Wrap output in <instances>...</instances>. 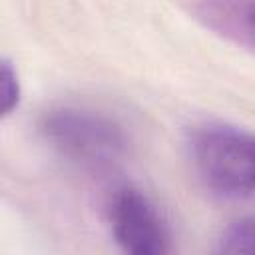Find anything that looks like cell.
Listing matches in <instances>:
<instances>
[{
  "label": "cell",
  "instance_id": "8992f818",
  "mask_svg": "<svg viewBox=\"0 0 255 255\" xmlns=\"http://www.w3.org/2000/svg\"><path fill=\"white\" fill-rule=\"evenodd\" d=\"M20 104V82L14 66L4 58L0 68V114L8 118Z\"/></svg>",
  "mask_w": 255,
  "mask_h": 255
},
{
  "label": "cell",
  "instance_id": "277c9868",
  "mask_svg": "<svg viewBox=\"0 0 255 255\" xmlns=\"http://www.w3.org/2000/svg\"><path fill=\"white\" fill-rule=\"evenodd\" d=\"M199 16L209 28L255 50V0H205Z\"/></svg>",
  "mask_w": 255,
  "mask_h": 255
},
{
  "label": "cell",
  "instance_id": "5b68a950",
  "mask_svg": "<svg viewBox=\"0 0 255 255\" xmlns=\"http://www.w3.org/2000/svg\"><path fill=\"white\" fill-rule=\"evenodd\" d=\"M215 251L223 255H255V217L231 221L217 237Z\"/></svg>",
  "mask_w": 255,
  "mask_h": 255
},
{
  "label": "cell",
  "instance_id": "7a4b0ae2",
  "mask_svg": "<svg viewBox=\"0 0 255 255\" xmlns=\"http://www.w3.org/2000/svg\"><path fill=\"white\" fill-rule=\"evenodd\" d=\"M189 155L201 183L217 197L255 193V133L227 124H205L189 137Z\"/></svg>",
  "mask_w": 255,
  "mask_h": 255
},
{
  "label": "cell",
  "instance_id": "6da1fadb",
  "mask_svg": "<svg viewBox=\"0 0 255 255\" xmlns=\"http://www.w3.org/2000/svg\"><path fill=\"white\" fill-rule=\"evenodd\" d=\"M40 133L54 151L84 169H110L128 151L124 126L90 106H52L40 118Z\"/></svg>",
  "mask_w": 255,
  "mask_h": 255
},
{
  "label": "cell",
  "instance_id": "3957f363",
  "mask_svg": "<svg viewBox=\"0 0 255 255\" xmlns=\"http://www.w3.org/2000/svg\"><path fill=\"white\" fill-rule=\"evenodd\" d=\"M108 223L116 243L131 255L173 251L171 231L159 207L137 187H118L108 201Z\"/></svg>",
  "mask_w": 255,
  "mask_h": 255
}]
</instances>
